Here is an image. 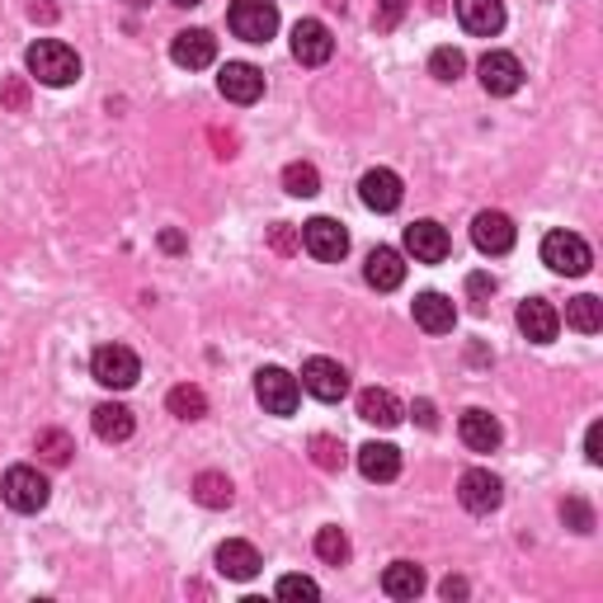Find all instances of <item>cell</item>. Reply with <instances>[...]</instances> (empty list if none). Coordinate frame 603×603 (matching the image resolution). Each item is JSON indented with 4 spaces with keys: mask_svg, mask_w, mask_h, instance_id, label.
Instances as JSON below:
<instances>
[{
    "mask_svg": "<svg viewBox=\"0 0 603 603\" xmlns=\"http://www.w3.org/2000/svg\"><path fill=\"white\" fill-rule=\"evenodd\" d=\"M24 67H29V76L38 80V86H52V90L80 80V57L67 43H57V38H38V43L24 52Z\"/></svg>",
    "mask_w": 603,
    "mask_h": 603,
    "instance_id": "cell-1",
    "label": "cell"
},
{
    "mask_svg": "<svg viewBox=\"0 0 603 603\" xmlns=\"http://www.w3.org/2000/svg\"><path fill=\"white\" fill-rule=\"evenodd\" d=\"M227 24L231 33L240 38V43H269V38L278 33V6L274 0H231L227 10Z\"/></svg>",
    "mask_w": 603,
    "mask_h": 603,
    "instance_id": "cell-2",
    "label": "cell"
},
{
    "mask_svg": "<svg viewBox=\"0 0 603 603\" xmlns=\"http://www.w3.org/2000/svg\"><path fill=\"white\" fill-rule=\"evenodd\" d=\"M542 265H547L552 274L580 278V274H590L594 255L585 246V236H575V231H547V236H542Z\"/></svg>",
    "mask_w": 603,
    "mask_h": 603,
    "instance_id": "cell-3",
    "label": "cell"
},
{
    "mask_svg": "<svg viewBox=\"0 0 603 603\" xmlns=\"http://www.w3.org/2000/svg\"><path fill=\"white\" fill-rule=\"evenodd\" d=\"M90 373L99 387L109 392H128L137 377H142V358H137L128 345H99L95 358H90Z\"/></svg>",
    "mask_w": 603,
    "mask_h": 603,
    "instance_id": "cell-4",
    "label": "cell"
},
{
    "mask_svg": "<svg viewBox=\"0 0 603 603\" xmlns=\"http://www.w3.org/2000/svg\"><path fill=\"white\" fill-rule=\"evenodd\" d=\"M0 491H6V505L14 514H38V510L48 505V495H52L48 476L38 472V467H10L6 481H0Z\"/></svg>",
    "mask_w": 603,
    "mask_h": 603,
    "instance_id": "cell-5",
    "label": "cell"
},
{
    "mask_svg": "<svg viewBox=\"0 0 603 603\" xmlns=\"http://www.w3.org/2000/svg\"><path fill=\"white\" fill-rule=\"evenodd\" d=\"M302 250L316 255L320 265H339V259L349 255V231L335 223V217H312L307 227H302Z\"/></svg>",
    "mask_w": 603,
    "mask_h": 603,
    "instance_id": "cell-6",
    "label": "cell"
},
{
    "mask_svg": "<svg viewBox=\"0 0 603 603\" xmlns=\"http://www.w3.org/2000/svg\"><path fill=\"white\" fill-rule=\"evenodd\" d=\"M457 500H462V510H467V514H495L500 505H505V486H500L495 472L472 467V472H462V481H457Z\"/></svg>",
    "mask_w": 603,
    "mask_h": 603,
    "instance_id": "cell-7",
    "label": "cell"
},
{
    "mask_svg": "<svg viewBox=\"0 0 603 603\" xmlns=\"http://www.w3.org/2000/svg\"><path fill=\"white\" fill-rule=\"evenodd\" d=\"M255 396H259V406H265L269 415H293L297 401H302V387H297V377L284 373V368H259L255 373Z\"/></svg>",
    "mask_w": 603,
    "mask_h": 603,
    "instance_id": "cell-8",
    "label": "cell"
},
{
    "mask_svg": "<svg viewBox=\"0 0 603 603\" xmlns=\"http://www.w3.org/2000/svg\"><path fill=\"white\" fill-rule=\"evenodd\" d=\"M302 392L330 406V401H339L349 392V373L339 368L335 358H307V364H302Z\"/></svg>",
    "mask_w": 603,
    "mask_h": 603,
    "instance_id": "cell-9",
    "label": "cell"
},
{
    "mask_svg": "<svg viewBox=\"0 0 603 603\" xmlns=\"http://www.w3.org/2000/svg\"><path fill=\"white\" fill-rule=\"evenodd\" d=\"M293 57L302 67H326L335 57V38L320 19H297L293 24Z\"/></svg>",
    "mask_w": 603,
    "mask_h": 603,
    "instance_id": "cell-10",
    "label": "cell"
},
{
    "mask_svg": "<svg viewBox=\"0 0 603 603\" xmlns=\"http://www.w3.org/2000/svg\"><path fill=\"white\" fill-rule=\"evenodd\" d=\"M472 240H476L481 255H510L518 231H514V223L505 212H476L472 217Z\"/></svg>",
    "mask_w": 603,
    "mask_h": 603,
    "instance_id": "cell-11",
    "label": "cell"
},
{
    "mask_svg": "<svg viewBox=\"0 0 603 603\" xmlns=\"http://www.w3.org/2000/svg\"><path fill=\"white\" fill-rule=\"evenodd\" d=\"M476 71H481V90L486 95H514L524 86V67H518L514 52H486Z\"/></svg>",
    "mask_w": 603,
    "mask_h": 603,
    "instance_id": "cell-12",
    "label": "cell"
},
{
    "mask_svg": "<svg viewBox=\"0 0 603 603\" xmlns=\"http://www.w3.org/2000/svg\"><path fill=\"white\" fill-rule=\"evenodd\" d=\"M217 90L231 105H255L259 95H265V71L250 67V62H227L223 76H217Z\"/></svg>",
    "mask_w": 603,
    "mask_h": 603,
    "instance_id": "cell-13",
    "label": "cell"
},
{
    "mask_svg": "<svg viewBox=\"0 0 603 603\" xmlns=\"http://www.w3.org/2000/svg\"><path fill=\"white\" fill-rule=\"evenodd\" d=\"M358 198H364V208L373 212H396L401 198H406V189H401V175L396 170H368L364 179H358Z\"/></svg>",
    "mask_w": 603,
    "mask_h": 603,
    "instance_id": "cell-14",
    "label": "cell"
},
{
    "mask_svg": "<svg viewBox=\"0 0 603 603\" xmlns=\"http://www.w3.org/2000/svg\"><path fill=\"white\" fill-rule=\"evenodd\" d=\"M170 57H175V67H185V71H204L217 62V38L208 29H185V33H175Z\"/></svg>",
    "mask_w": 603,
    "mask_h": 603,
    "instance_id": "cell-15",
    "label": "cell"
},
{
    "mask_svg": "<svg viewBox=\"0 0 603 603\" xmlns=\"http://www.w3.org/2000/svg\"><path fill=\"white\" fill-rule=\"evenodd\" d=\"M406 250L419 259V265H444L448 250H453V240H448L444 227L425 217V223H411V227H406Z\"/></svg>",
    "mask_w": 603,
    "mask_h": 603,
    "instance_id": "cell-16",
    "label": "cell"
},
{
    "mask_svg": "<svg viewBox=\"0 0 603 603\" xmlns=\"http://www.w3.org/2000/svg\"><path fill=\"white\" fill-rule=\"evenodd\" d=\"M457 434H462V444H467L472 453H495V448H500V438H505V429H500V419H495L491 411H481V406L462 411Z\"/></svg>",
    "mask_w": 603,
    "mask_h": 603,
    "instance_id": "cell-17",
    "label": "cell"
},
{
    "mask_svg": "<svg viewBox=\"0 0 603 603\" xmlns=\"http://www.w3.org/2000/svg\"><path fill=\"white\" fill-rule=\"evenodd\" d=\"M518 330H524L533 345H552L556 330H561V312L552 307V302H542V297L518 302Z\"/></svg>",
    "mask_w": 603,
    "mask_h": 603,
    "instance_id": "cell-18",
    "label": "cell"
},
{
    "mask_svg": "<svg viewBox=\"0 0 603 603\" xmlns=\"http://www.w3.org/2000/svg\"><path fill=\"white\" fill-rule=\"evenodd\" d=\"M453 6H457V24L476 38H495L505 29V6L500 0H453Z\"/></svg>",
    "mask_w": 603,
    "mask_h": 603,
    "instance_id": "cell-19",
    "label": "cell"
},
{
    "mask_svg": "<svg viewBox=\"0 0 603 603\" xmlns=\"http://www.w3.org/2000/svg\"><path fill=\"white\" fill-rule=\"evenodd\" d=\"M411 312H415V326L425 335H453V326H457V307L444 293H419Z\"/></svg>",
    "mask_w": 603,
    "mask_h": 603,
    "instance_id": "cell-20",
    "label": "cell"
},
{
    "mask_svg": "<svg viewBox=\"0 0 603 603\" xmlns=\"http://www.w3.org/2000/svg\"><path fill=\"white\" fill-rule=\"evenodd\" d=\"M259 566H265V561H259L255 542L227 537L223 547H217V571H223L227 580H240V585H246V580H255V575H259Z\"/></svg>",
    "mask_w": 603,
    "mask_h": 603,
    "instance_id": "cell-21",
    "label": "cell"
},
{
    "mask_svg": "<svg viewBox=\"0 0 603 603\" xmlns=\"http://www.w3.org/2000/svg\"><path fill=\"white\" fill-rule=\"evenodd\" d=\"M364 278L377 293H396L401 284H406V259H401V250H392V246H377L364 265Z\"/></svg>",
    "mask_w": 603,
    "mask_h": 603,
    "instance_id": "cell-22",
    "label": "cell"
},
{
    "mask_svg": "<svg viewBox=\"0 0 603 603\" xmlns=\"http://www.w3.org/2000/svg\"><path fill=\"white\" fill-rule=\"evenodd\" d=\"M358 419H368V425H377V429H396L401 425V401L387 387L358 392Z\"/></svg>",
    "mask_w": 603,
    "mask_h": 603,
    "instance_id": "cell-23",
    "label": "cell"
},
{
    "mask_svg": "<svg viewBox=\"0 0 603 603\" xmlns=\"http://www.w3.org/2000/svg\"><path fill=\"white\" fill-rule=\"evenodd\" d=\"M137 429V419L128 406H118V401H105V406H95V434L105 438V444H128Z\"/></svg>",
    "mask_w": 603,
    "mask_h": 603,
    "instance_id": "cell-24",
    "label": "cell"
},
{
    "mask_svg": "<svg viewBox=\"0 0 603 603\" xmlns=\"http://www.w3.org/2000/svg\"><path fill=\"white\" fill-rule=\"evenodd\" d=\"M358 472H364L368 481H396L401 476V453L392 444H364L358 448Z\"/></svg>",
    "mask_w": 603,
    "mask_h": 603,
    "instance_id": "cell-25",
    "label": "cell"
},
{
    "mask_svg": "<svg viewBox=\"0 0 603 603\" xmlns=\"http://www.w3.org/2000/svg\"><path fill=\"white\" fill-rule=\"evenodd\" d=\"M425 590V571L415 566V561H392L387 571H382V594L387 599H415Z\"/></svg>",
    "mask_w": 603,
    "mask_h": 603,
    "instance_id": "cell-26",
    "label": "cell"
},
{
    "mask_svg": "<svg viewBox=\"0 0 603 603\" xmlns=\"http://www.w3.org/2000/svg\"><path fill=\"white\" fill-rule=\"evenodd\" d=\"M566 326L580 330V335H599L603 330V302L599 297H571L566 302Z\"/></svg>",
    "mask_w": 603,
    "mask_h": 603,
    "instance_id": "cell-27",
    "label": "cell"
},
{
    "mask_svg": "<svg viewBox=\"0 0 603 603\" xmlns=\"http://www.w3.org/2000/svg\"><path fill=\"white\" fill-rule=\"evenodd\" d=\"M194 500H198L204 510H227V505H231V481H227L223 472H198Z\"/></svg>",
    "mask_w": 603,
    "mask_h": 603,
    "instance_id": "cell-28",
    "label": "cell"
},
{
    "mask_svg": "<svg viewBox=\"0 0 603 603\" xmlns=\"http://www.w3.org/2000/svg\"><path fill=\"white\" fill-rule=\"evenodd\" d=\"M284 189H288L293 198H316V194H320L316 166H307V160H293V166L284 170Z\"/></svg>",
    "mask_w": 603,
    "mask_h": 603,
    "instance_id": "cell-29",
    "label": "cell"
},
{
    "mask_svg": "<svg viewBox=\"0 0 603 603\" xmlns=\"http://www.w3.org/2000/svg\"><path fill=\"white\" fill-rule=\"evenodd\" d=\"M166 406H170V415H179V419H204V415H208V396L198 392V387H175Z\"/></svg>",
    "mask_w": 603,
    "mask_h": 603,
    "instance_id": "cell-30",
    "label": "cell"
},
{
    "mask_svg": "<svg viewBox=\"0 0 603 603\" xmlns=\"http://www.w3.org/2000/svg\"><path fill=\"white\" fill-rule=\"evenodd\" d=\"M312 462L320 472H339L345 467V444L330 438V434H312Z\"/></svg>",
    "mask_w": 603,
    "mask_h": 603,
    "instance_id": "cell-31",
    "label": "cell"
},
{
    "mask_svg": "<svg viewBox=\"0 0 603 603\" xmlns=\"http://www.w3.org/2000/svg\"><path fill=\"white\" fill-rule=\"evenodd\" d=\"M316 556L330 561V566H345V561H349V537H345V528H320V533H316Z\"/></svg>",
    "mask_w": 603,
    "mask_h": 603,
    "instance_id": "cell-32",
    "label": "cell"
},
{
    "mask_svg": "<svg viewBox=\"0 0 603 603\" xmlns=\"http://www.w3.org/2000/svg\"><path fill=\"white\" fill-rule=\"evenodd\" d=\"M462 71H467V57H462L457 48H434V57H429V76L434 80H444L448 86V80H457Z\"/></svg>",
    "mask_w": 603,
    "mask_h": 603,
    "instance_id": "cell-33",
    "label": "cell"
},
{
    "mask_svg": "<svg viewBox=\"0 0 603 603\" xmlns=\"http://www.w3.org/2000/svg\"><path fill=\"white\" fill-rule=\"evenodd\" d=\"M38 453H43L52 467H62V462H71L76 444H71V434H62V429H43V434H38Z\"/></svg>",
    "mask_w": 603,
    "mask_h": 603,
    "instance_id": "cell-34",
    "label": "cell"
},
{
    "mask_svg": "<svg viewBox=\"0 0 603 603\" xmlns=\"http://www.w3.org/2000/svg\"><path fill=\"white\" fill-rule=\"evenodd\" d=\"M274 594L278 599H320V585H316V580H307V575H284L274 585Z\"/></svg>",
    "mask_w": 603,
    "mask_h": 603,
    "instance_id": "cell-35",
    "label": "cell"
},
{
    "mask_svg": "<svg viewBox=\"0 0 603 603\" xmlns=\"http://www.w3.org/2000/svg\"><path fill=\"white\" fill-rule=\"evenodd\" d=\"M561 518H566V528H575V533H594V510L585 505V500H566V505H561Z\"/></svg>",
    "mask_w": 603,
    "mask_h": 603,
    "instance_id": "cell-36",
    "label": "cell"
},
{
    "mask_svg": "<svg viewBox=\"0 0 603 603\" xmlns=\"http://www.w3.org/2000/svg\"><path fill=\"white\" fill-rule=\"evenodd\" d=\"M406 6H411V0H382L377 14H373V29L377 33H392L401 24V14H406Z\"/></svg>",
    "mask_w": 603,
    "mask_h": 603,
    "instance_id": "cell-37",
    "label": "cell"
},
{
    "mask_svg": "<svg viewBox=\"0 0 603 603\" xmlns=\"http://www.w3.org/2000/svg\"><path fill=\"white\" fill-rule=\"evenodd\" d=\"M467 293H472V307L486 312V302H491V293H495V278H491V274H472V278H467Z\"/></svg>",
    "mask_w": 603,
    "mask_h": 603,
    "instance_id": "cell-38",
    "label": "cell"
},
{
    "mask_svg": "<svg viewBox=\"0 0 603 603\" xmlns=\"http://www.w3.org/2000/svg\"><path fill=\"white\" fill-rule=\"evenodd\" d=\"M269 240H274V250H278V255L302 250V231H293V227H284V223H278V227L269 231Z\"/></svg>",
    "mask_w": 603,
    "mask_h": 603,
    "instance_id": "cell-39",
    "label": "cell"
},
{
    "mask_svg": "<svg viewBox=\"0 0 603 603\" xmlns=\"http://www.w3.org/2000/svg\"><path fill=\"white\" fill-rule=\"evenodd\" d=\"M585 457H590V467H599V462H603V425H599V419L585 434Z\"/></svg>",
    "mask_w": 603,
    "mask_h": 603,
    "instance_id": "cell-40",
    "label": "cell"
},
{
    "mask_svg": "<svg viewBox=\"0 0 603 603\" xmlns=\"http://www.w3.org/2000/svg\"><path fill=\"white\" fill-rule=\"evenodd\" d=\"M0 99H6L10 109H24V99H29V90H24V80H10L6 90H0Z\"/></svg>",
    "mask_w": 603,
    "mask_h": 603,
    "instance_id": "cell-41",
    "label": "cell"
},
{
    "mask_svg": "<svg viewBox=\"0 0 603 603\" xmlns=\"http://www.w3.org/2000/svg\"><path fill=\"white\" fill-rule=\"evenodd\" d=\"M415 419H419V425H425V429H434V425H438V415H434L429 401H415Z\"/></svg>",
    "mask_w": 603,
    "mask_h": 603,
    "instance_id": "cell-42",
    "label": "cell"
},
{
    "mask_svg": "<svg viewBox=\"0 0 603 603\" xmlns=\"http://www.w3.org/2000/svg\"><path fill=\"white\" fill-rule=\"evenodd\" d=\"M462 594H467V580L448 575V580H444V599H462Z\"/></svg>",
    "mask_w": 603,
    "mask_h": 603,
    "instance_id": "cell-43",
    "label": "cell"
},
{
    "mask_svg": "<svg viewBox=\"0 0 603 603\" xmlns=\"http://www.w3.org/2000/svg\"><path fill=\"white\" fill-rule=\"evenodd\" d=\"M175 6H204V0H175Z\"/></svg>",
    "mask_w": 603,
    "mask_h": 603,
    "instance_id": "cell-44",
    "label": "cell"
}]
</instances>
